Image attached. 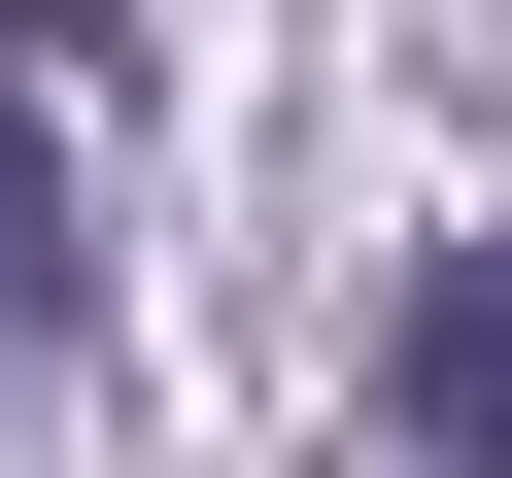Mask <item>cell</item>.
Instances as JSON below:
<instances>
[{
  "mask_svg": "<svg viewBox=\"0 0 512 478\" xmlns=\"http://www.w3.org/2000/svg\"><path fill=\"white\" fill-rule=\"evenodd\" d=\"M376 410H410L444 478H512V239H444V274H410V342H376Z\"/></svg>",
  "mask_w": 512,
  "mask_h": 478,
  "instance_id": "obj_2",
  "label": "cell"
},
{
  "mask_svg": "<svg viewBox=\"0 0 512 478\" xmlns=\"http://www.w3.org/2000/svg\"><path fill=\"white\" fill-rule=\"evenodd\" d=\"M69 69H103V0H0V376H69V308H103V205H69Z\"/></svg>",
  "mask_w": 512,
  "mask_h": 478,
  "instance_id": "obj_1",
  "label": "cell"
}]
</instances>
